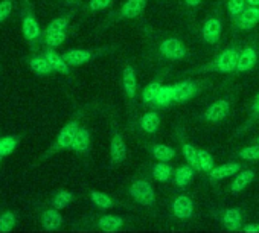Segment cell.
I'll use <instances>...</instances> for the list:
<instances>
[{
	"label": "cell",
	"instance_id": "9c48e42d",
	"mask_svg": "<svg viewBox=\"0 0 259 233\" xmlns=\"http://www.w3.org/2000/svg\"><path fill=\"white\" fill-rule=\"evenodd\" d=\"M159 52L166 60H172V61L183 60L188 55L186 46L180 40H177V38H165L160 43V46H159Z\"/></svg>",
	"mask_w": 259,
	"mask_h": 233
},
{
	"label": "cell",
	"instance_id": "e575fe53",
	"mask_svg": "<svg viewBox=\"0 0 259 233\" xmlns=\"http://www.w3.org/2000/svg\"><path fill=\"white\" fill-rule=\"evenodd\" d=\"M67 26H69V17H58V19L52 20V22L48 25V28H46L45 34L64 32V31H67Z\"/></svg>",
	"mask_w": 259,
	"mask_h": 233
},
{
	"label": "cell",
	"instance_id": "d6a6232c",
	"mask_svg": "<svg viewBox=\"0 0 259 233\" xmlns=\"http://www.w3.org/2000/svg\"><path fill=\"white\" fill-rule=\"evenodd\" d=\"M72 201H73V194L72 192H69V191H60L52 198V207L61 210V209L67 207Z\"/></svg>",
	"mask_w": 259,
	"mask_h": 233
},
{
	"label": "cell",
	"instance_id": "ffe728a7",
	"mask_svg": "<svg viewBox=\"0 0 259 233\" xmlns=\"http://www.w3.org/2000/svg\"><path fill=\"white\" fill-rule=\"evenodd\" d=\"M253 180H254V171H253V169H241V171L235 175L233 181L230 183V192H232V194H239V192H242Z\"/></svg>",
	"mask_w": 259,
	"mask_h": 233
},
{
	"label": "cell",
	"instance_id": "44dd1931",
	"mask_svg": "<svg viewBox=\"0 0 259 233\" xmlns=\"http://www.w3.org/2000/svg\"><path fill=\"white\" fill-rule=\"evenodd\" d=\"M63 216L61 213L58 212V209L52 207V209H48L43 212L41 215V225L45 230L48 231H54V230H58L61 225H63Z\"/></svg>",
	"mask_w": 259,
	"mask_h": 233
},
{
	"label": "cell",
	"instance_id": "ee69618b",
	"mask_svg": "<svg viewBox=\"0 0 259 233\" xmlns=\"http://www.w3.org/2000/svg\"><path fill=\"white\" fill-rule=\"evenodd\" d=\"M245 2L250 7H259V0H245Z\"/></svg>",
	"mask_w": 259,
	"mask_h": 233
},
{
	"label": "cell",
	"instance_id": "cb8c5ba5",
	"mask_svg": "<svg viewBox=\"0 0 259 233\" xmlns=\"http://www.w3.org/2000/svg\"><path fill=\"white\" fill-rule=\"evenodd\" d=\"M139 125H141V128L145 133L156 134L157 130H159V127H160V116H159V113H156V111L145 113L142 118H141V121H139Z\"/></svg>",
	"mask_w": 259,
	"mask_h": 233
},
{
	"label": "cell",
	"instance_id": "f6af8a7d",
	"mask_svg": "<svg viewBox=\"0 0 259 233\" xmlns=\"http://www.w3.org/2000/svg\"><path fill=\"white\" fill-rule=\"evenodd\" d=\"M256 144H259V136L256 137Z\"/></svg>",
	"mask_w": 259,
	"mask_h": 233
},
{
	"label": "cell",
	"instance_id": "b9f144b4",
	"mask_svg": "<svg viewBox=\"0 0 259 233\" xmlns=\"http://www.w3.org/2000/svg\"><path fill=\"white\" fill-rule=\"evenodd\" d=\"M241 230L242 231H254V233H257L259 231V224H245Z\"/></svg>",
	"mask_w": 259,
	"mask_h": 233
},
{
	"label": "cell",
	"instance_id": "603a6c76",
	"mask_svg": "<svg viewBox=\"0 0 259 233\" xmlns=\"http://www.w3.org/2000/svg\"><path fill=\"white\" fill-rule=\"evenodd\" d=\"M125 221L122 216L119 215H102L99 219H98V227L102 230V231H107V233H113V231H117L123 227Z\"/></svg>",
	"mask_w": 259,
	"mask_h": 233
},
{
	"label": "cell",
	"instance_id": "74e56055",
	"mask_svg": "<svg viewBox=\"0 0 259 233\" xmlns=\"http://www.w3.org/2000/svg\"><path fill=\"white\" fill-rule=\"evenodd\" d=\"M16 224V215L13 212H5L0 215V231L7 233L11 231Z\"/></svg>",
	"mask_w": 259,
	"mask_h": 233
},
{
	"label": "cell",
	"instance_id": "52a82bcc",
	"mask_svg": "<svg viewBox=\"0 0 259 233\" xmlns=\"http://www.w3.org/2000/svg\"><path fill=\"white\" fill-rule=\"evenodd\" d=\"M230 113V102L229 99H218L212 102L203 113V119L210 124H218L224 121Z\"/></svg>",
	"mask_w": 259,
	"mask_h": 233
},
{
	"label": "cell",
	"instance_id": "30bf717a",
	"mask_svg": "<svg viewBox=\"0 0 259 233\" xmlns=\"http://www.w3.org/2000/svg\"><path fill=\"white\" fill-rule=\"evenodd\" d=\"M110 159L113 165H122L126 159V142L116 127L113 128L110 141Z\"/></svg>",
	"mask_w": 259,
	"mask_h": 233
},
{
	"label": "cell",
	"instance_id": "ab89813d",
	"mask_svg": "<svg viewBox=\"0 0 259 233\" xmlns=\"http://www.w3.org/2000/svg\"><path fill=\"white\" fill-rule=\"evenodd\" d=\"M113 4V0H90L87 8L90 11H102L105 8H108Z\"/></svg>",
	"mask_w": 259,
	"mask_h": 233
},
{
	"label": "cell",
	"instance_id": "f546056e",
	"mask_svg": "<svg viewBox=\"0 0 259 233\" xmlns=\"http://www.w3.org/2000/svg\"><path fill=\"white\" fill-rule=\"evenodd\" d=\"M182 153L186 159V162L197 169V172H200V165H198V148H195L194 145L188 144V142H182Z\"/></svg>",
	"mask_w": 259,
	"mask_h": 233
},
{
	"label": "cell",
	"instance_id": "d590c367",
	"mask_svg": "<svg viewBox=\"0 0 259 233\" xmlns=\"http://www.w3.org/2000/svg\"><path fill=\"white\" fill-rule=\"evenodd\" d=\"M67 38V32H55V34H45L43 40H45V44L49 46V48H58L61 46Z\"/></svg>",
	"mask_w": 259,
	"mask_h": 233
},
{
	"label": "cell",
	"instance_id": "277c9868",
	"mask_svg": "<svg viewBox=\"0 0 259 233\" xmlns=\"http://www.w3.org/2000/svg\"><path fill=\"white\" fill-rule=\"evenodd\" d=\"M78 130H79V122H78L76 119H75V121L67 122V124L63 127V130L58 133L57 141H55V142H54V145L49 148V151L46 153V156H45V157H49V156H52V154H55V153H58V151H64V150L72 148V145H73V141H75V136H76Z\"/></svg>",
	"mask_w": 259,
	"mask_h": 233
},
{
	"label": "cell",
	"instance_id": "f1b7e54d",
	"mask_svg": "<svg viewBox=\"0 0 259 233\" xmlns=\"http://www.w3.org/2000/svg\"><path fill=\"white\" fill-rule=\"evenodd\" d=\"M90 200L93 201V204L99 209H104V210H108L114 206V201L113 198L105 194V192H101V191H92L90 192Z\"/></svg>",
	"mask_w": 259,
	"mask_h": 233
},
{
	"label": "cell",
	"instance_id": "d4e9b609",
	"mask_svg": "<svg viewBox=\"0 0 259 233\" xmlns=\"http://www.w3.org/2000/svg\"><path fill=\"white\" fill-rule=\"evenodd\" d=\"M151 174H153V177L159 183H168L174 177V169H172V166L168 162H157L153 166Z\"/></svg>",
	"mask_w": 259,
	"mask_h": 233
},
{
	"label": "cell",
	"instance_id": "4dcf8cb0",
	"mask_svg": "<svg viewBox=\"0 0 259 233\" xmlns=\"http://www.w3.org/2000/svg\"><path fill=\"white\" fill-rule=\"evenodd\" d=\"M198 165H200V172L209 174L215 168V162H213L212 154L206 150L198 148Z\"/></svg>",
	"mask_w": 259,
	"mask_h": 233
},
{
	"label": "cell",
	"instance_id": "8fae6325",
	"mask_svg": "<svg viewBox=\"0 0 259 233\" xmlns=\"http://www.w3.org/2000/svg\"><path fill=\"white\" fill-rule=\"evenodd\" d=\"M148 4V0H126V2L119 8L117 13H114L113 20H130L141 16Z\"/></svg>",
	"mask_w": 259,
	"mask_h": 233
},
{
	"label": "cell",
	"instance_id": "4fadbf2b",
	"mask_svg": "<svg viewBox=\"0 0 259 233\" xmlns=\"http://www.w3.org/2000/svg\"><path fill=\"white\" fill-rule=\"evenodd\" d=\"M223 32V22L218 17H209L203 25V40L206 44H217Z\"/></svg>",
	"mask_w": 259,
	"mask_h": 233
},
{
	"label": "cell",
	"instance_id": "7402d4cb",
	"mask_svg": "<svg viewBox=\"0 0 259 233\" xmlns=\"http://www.w3.org/2000/svg\"><path fill=\"white\" fill-rule=\"evenodd\" d=\"M90 147H92L90 131H89L85 127H79V130H78V133H76V136H75L72 150H73L76 154H87V153L90 151Z\"/></svg>",
	"mask_w": 259,
	"mask_h": 233
},
{
	"label": "cell",
	"instance_id": "2e32d148",
	"mask_svg": "<svg viewBox=\"0 0 259 233\" xmlns=\"http://www.w3.org/2000/svg\"><path fill=\"white\" fill-rule=\"evenodd\" d=\"M241 169H242V165L241 163L227 162V163H223L220 166H215L207 175H209V178L212 181H220V180H224V178H229V177L236 175Z\"/></svg>",
	"mask_w": 259,
	"mask_h": 233
},
{
	"label": "cell",
	"instance_id": "1f68e13d",
	"mask_svg": "<svg viewBox=\"0 0 259 233\" xmlns=\"http://www.w3.org/2000/svg\"><path fill=\"white\" fill-rule=\"evenodd\" d=\"M235 157H238L241 160H248V162L259 160V144L241 148L238 153H235Z\"/></svg>",
	"mask_w": 259,
	"mask_h": 233
},
{
	"label": "cell",
	"instance_id": "836d02e7",
	"mask_svg": "<svg viewBox=\"0 0 259 233\" xmlns=\"http://www.w3.org/2000/svg\"><path fill=\"white\" fill-rule=\"evenodd\" d=\"M17 144H19L17 136H10L5 139H0V156L7 157V156L13 154L14 150L17 148Z\"/></svg>",
	"mask_w": 259,
	"mask_h": 233
},
{
	"label": "cell",
	"instance_id": "8992f818",
	"mask_svg": "<svg viewBox=\"0 0 259 233\" xmlns=\"http://www.w3.org/2000/svg\"><path fill=\"white\" fill-rule=\"evenodd\" d=\"M110 48H101V49H69L63 54V58L70 67H79L96 57H99L104 51H108Z\"/></svg>",
	"mask_w": 259,
	"mask_h": 233
},
{
	"label": "cell",
	"instance_id": "e0dca14e",
	"mask_svg": "<svg viewBox=\"0 0 259 233\" xmlns=\"http://www.w3.org/2000/svg\"><path fill=\"white\" fill-rule=\"evenodd\" d=\"M221 222L230 231L241 230L242 228V212L238 207H227L221 213Z\"/></svg>",
	"mask_w": 259,
	"mask_h": 233
},
{
	"label": "cell",
	"instance_id": "4316f807",
	"mask_svg": "<svg viewBox=\"0 0 259 233\" xmlns=\"http://www.w3.org/2000/svg\"><path fill=\"white\" fill-rule=\"evenodd\" d=\"M29 67H31V70H32L34 73L41 75V76H45V75H51L52 72H55V70H54V67L51 66V63L46 60V57H45V55L32 57V58L29 60Z\"/></svg>",
	"mask_w": 259,
	"mask_h": 233
},
{
	"label": "cell",
	"instance_id": "3957f363",
	"mask_svg": "<svg viewBox=\"0 0 259 233\" xmlns=\"http://www.w3.org/2000/svg\"><path fill=\"white\" fill-rule=\"evenodd\" d=\"M128 194L136 203L145 207H153L156 204V191L148 180L139 178L128 188Z\"/></svg>",
	"mask_w": 259,
	"mask_h": 233
},
{
	"label": "cell",
	"instance_id": "7c38bea8",
	"mask_svg": "<svg viewBox=\"0 0 259 233\" xmlns=\"http://www.w3.org/2000/svg\"><path fill=\"white\" fill-rule=\"evenodd\" d=\"M241 31H251L259 23V7H245V10L233 20Z\"/></svg>",
	"mask_w": 259,
	"mask_h": 233
},
{
	"label": "cell",
	"instance_id": "d6986e66",
	"mask_svg": "<svg viewBox=\"0 0 259 233\" xmlns=\"http://www.w3.org/2000/svg\"><path fill=\"white\" fill-rule=\"evenodd\" d=\"M195 172H197V169L192 168L189 163L188 165H182L177 169H174V183H176V186L180 188V189L188 188L189 183L192 181Z\"/></svg>",
	"mask_w": 259,
	"mask_h": 233
},
{
	"label": "cell",
	"instance_id": "7a4b0ae2",
	"mask_svg": "<svg viewBox=\"0 0 259 233\" xmlns=\"http://www.w3.org/2000/svg\"><path fill=\"white\" fill-rule=\"evenodd\" d=\"M22 29H23V35L28 40V43L35 48L41 40H43V34H41V28L40 23L35 17L34 13V7L29 0H25L23 8H22Z\"/></svg>",
	"mask_w": 259,
	"mask_h": 233
},
{
	"label": "cell",
	"instance_id": "7bdbcfd3",
	"mask_svg": "<svg viewBox=\"0 0 259 233\" xmlns=\"http://www.w3.org/2000/svg\"><path fill=\"white\" fill-rule=\"evenodd\" d=\"M201 2H203V0H185V4H186L188 7H192V8H194V7H198Z\"/></svg>",
	"mask_w": 259,
	"mask_h": 233
},
{
	"label": "cell",
	"instance_id": "bcb514c9",
	"mask_svg": "<svg viewBox=\"0 0 259 233\" xmlns=\"http://www.w3.org/2000/svg\"><path fill=\"white\" fill-rule=\"evenodd\" d=\"M0 162H2V156H0Z\"/></svg>",
	"mask_w": 259,
	"mask_h": 233
},
{
	"label": "cell",
	"instance_id": "9a60e30c",
	"mask_svg": "<svg viewBox=\"0 0 259 233\" xmlns=\"http://www.w3.org/2000/svg\"><path fill=\"white\" fill-rule=\"evenodd\" d=\"M172 215L179 219H189L194 215V201L188 195H179L172 201Z\"/></svg>",
	"mask_w": 259,
	"mask_h": 233
},
{
	"label": "cell",
	"instance_id": "8d00e7d4",
	"mask_svg": "<svg viewBox=\"0 0 259 233\" xmlns=\"http://www.w3.org/2000/svg\"><path fill=\"white\" fill-rule=\"evenodd\" d=\"M247 2L245 0H227V13L232 20H235L244 10Z\"/></svg>",
	"mask_w": 259,
	"mask_h": 233
},
{
	"label": "cell",
	"instance_id": "ba28073f",
	"mask_svg": "<svg viewBox=\"0 0 259 233\" xmlns=\"http://www.w3.org/2000/svg\"><path fill=\"white\" fill-rule=\"evenodd\" d=\"M122 90L128 102L133 104L138 96V73L132 64H126L122 72Z\"/></svg>",
	"mask_w": 259,
	"mask_h": 233
},
{
	"label": "cell",
	"instance_id": "f35d334b",
	"mask_svg": "<svg viewBox=\"0 0 259 233\" xmlns=\"http://www.w3.org/2000/svg\"><path fill=\"white\" fill-rule=\"evenodd\" d=\"M11 11H13L11 0H0V23L10 17Z\"/></svg>",
	"mask_w": 259,
	"mask_h": 233
},
{
	"label": "cell",
	"instance_id": "5bb4252c",
	"mask_svg": "<svg viewBox=\"0 0 259 233\" xmlns=\"http://www.w3.org/2000/svg\"><path fill=\"white\" fill-rule=\"evenodd\" d=\"M257 58H259V54H257V49L254 46H245L239 51V55H238V63H236V70L235 72H248L250 69L254 67V64L257 63Z\"/></svg>",
	"mask_w": 259,
	"mask_h": 233
},
{
	"label": "cell",
	"instance_id": "83f0119b",
	"mask_svg": "<svg viewBox=\"0 0 259 233\" xmlns=\"http://www.w3.org/2000/svg\"><path fill=\"white\" fill-rule=\"evenodd\" d=\"M160 90H162V81H153L148 85H145V88L142 91V101H144V104H147V105L156 104Z\"/></svg>",
	"mask_w": 259,
	"mask_h": 233
},
{
	"label": "cell",
	"instance_id": "ac0fdd59",
	"mask_svg": "<svg viewBox=\"0 0 259 233\" xmlns=\"http://www.w3.org/2000/svg\"><path fill=\"white\" fill-rule=\"evenodd\" d=\"M43 55H45L46 60L51 63V66L54 67L55 72L63 73V75H69V73H70V66L66 63V60L63 58V55H60V54L55 51V48L46 46V48L43 49Z\"/></svg>",
	"mask_w": 259,
	"mask_h": 233
},
{
	"label": "cell",
	"instance_id": "484cf974",
	"mask_svg": "<svg viewBox=\"0 0 259 233\" xmlns=\"http://www.w3.org/2000/svg\"><path fill=\"white\" fill-rule=\"evenodd\" d=\"M151 156L157 162H171L176 157V150L166 144H156L151 147Z\"/></svg>",
	"mask_w": 259,
	"mask_h": 233
},
{
	"label": "cell",
	"instance_id": "60d3db41",
	"mask_svg": "<svg viewBox=\"0 0 259 233\" xmlns=\"http://www.w3.org/2000/svg\"><path fill=\"white\" fill-rule=\"evenodd\" d=\"M250 116H251V119H259V93H257V96H256L254 101H253Z\"/></svg>",
	"mask_w": 259,
	"mask_h": 233
},
{
	"label": "cell",
	"instance_id": "6da1fadb",
	"mask_svg": "<svg viewBox=\"0 0 259 233\" xmlns=\"http://www.w3.org/2000/svg\"><path fill=\"white\" fill-rule=\"evenodd\" d=\"M241 48L238 46H230L226 48L213 61L207 63L206 66L194 70L195 73H207V72H217V73H230L236 70V63H238V55H239Z\"/></svg>",
	"mask_w": 259,
	"mask_h": 233
},
{
	"label": "cell",
	"instance_id": "5b68a950",
	"mask_svg": "<svg viewBox=\"0 0 259 233\" xmlns=\"http://www.w3.org/2000/svg\"><path fill=\"white\" fill-rule=\"evenodd\" d=\"M201 90V82L198 81H182L169 87L171 95V104H183L189 99H192L195 95H198Z\"/></svg>",
	"mask_w": 259,
	"mask_h": 233
}]
</instances>
